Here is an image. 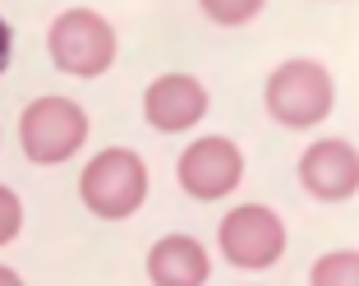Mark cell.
<instances>
[{"label":"cell","mask_w":359,"mask_h":286,"mask_svg":"<svg viewBox=\"0 0 359 286\" xmlns=\"http://www.w3.org/2000/svg\"><path fill=\"white\" fill-rule=\"evenodd\" d=\"M46 51L60 74L97 79L116 65V28L97 10H65L46 32Z\"/></svg>","instance_id":"cell-3"},{"label":"cell","mask_w":359,"mask_h":286,"mask_svg":"<svg viewBox=\"0 0 359 286\" xmlns=\"http://www.w3.org/2000/svg\"><path fill=\"white\" fill-rule=\"evenodd\" d=\"M299 185L323 203H341L359 190V152L346 138H318L299 157Z\"/></svg>","instance_id":"cell-7"},{"label":"cell","mask_w":359,"mask_h":286,"mask_svg":"<svg viewBox=\"0 0 359 286\" xmlns=\"http://www.w3.org/2000/svg\"><path fill=\"white\" fill-rule=\"evenodd\" d=\"M0 286H23V277L14 273V268H5V264H0Z\"/></svg>","instance_id":"cell-14"},{"label":"cell","mask_w":359,"mask_h":286,"mask_svg":"<svg viewBox=\"0 0 359 286\" xmlns=\"http://www.w3.org/2000/svg\"><path fill=\"white\" fill-rule=\"evenodd\" d=\"M263 106L276 125L290 129H309L318 120L332 116L337 106V84H332V70L318 60H285L267 74L263 88Z\"/></svg>","instance_id":"cell-2"},{"label":"cell","mask_w":359,"mask_h":286,"mask_svg":"<svg viewBox=\"0 0 359 286\" xmlns=\"http://www.w3.org/2000/svg\"><path fill=\"white\" fill-rule=\"evenodd\" d=\"M79 199L102 222H125L148 199V167L134 148H106L79 176Z\"/></svg>","instance_id":"cell-1"},{"label":"cell","mask_w":359,"mask_h":286,"mask_svg":"<svg viewBox=\"0 0 359 286\" xmlns=\"http://www.w3.org/2000/svg\"><path fill=\"white\" fill-rule=\"evenodd\" d=\"M203 14H208L212 23H222V28H244L249 19H258L263 14L267 0H198Z\"/></svg>","instance_id":"cell-11"},{"label":"cell","mask_w":359,"mask_h":286,"mask_svg":"<svg viewBox=\"0 0 359 286\" xmlns=\"http://www.w3.org/2000/svg\"><path fill=\"white\" fill-rule=\"evenodd\" d=\"M10 56H14V32H10V23L0 19V74L10 70Z\"/></svg>","instance_id":"cell-13"},{"label":"cell","mask_w":359,"mask_h":286,"mask_svg":"<svg viewBox=\"0 0 359 286\" xmlns=\"http://www.w3.org/2000/svg\"><path fill=\"white\" fill-rule=\"evenodd\" d=\"M217 245H222V259L235 268H272L285 254V226L272 208L244 203V208L222 217Z\"/></svg>","instance_id":"cell-5"},{"label":"cell","mask_w":359,"mask_h":286,"mask_svg":"<svg viewBox=\"0 0 359 286\" xmlns=\"http://www.w3.org/2000/svg\"><path fill=\"white\" fill-rule=\"evenodd\" d=\"M212 273L208 249L194 235H161L148 249V282L152 286H203Z\"/></svg>","instance_id":"cell-9"},{"label":"cell","mask_w":359,"mask_h":286,"mask_svg":"<svg viewBox=\"0 0 359 286\" xmlns=\"http://www.w3.org/2000/svg\"><path fill=\"white\" fill-rule=\"evenodd\" d=\"M19 143L37 167L69 162L88 143V111L69 97H37L19 116Z\"/></svg>","instance_id":"cell-4"},{"label":"cell","mask_w":359,"mask_h":286,"mask_svg":"<svg viewBox=\"0 0 359 286\" xmlns=\"http://www.w3.org/2000/svg\"><path fill=\"white\" fill-rule=\"evenodd\" d=\"M23 226V203L10 185H0V245H10Z\"/></svg>","instance_id":"cell-12"},{"label":"cell","mask_w":359,"mask_h":286,"mask_svg":"<svg viewBox=\"0 0 359 286\" xmlns=\"http://www.w3.org/2000/svg\"><path fill=\"white\" fill-rule=\"evenodd\" d=\"M203 116H208V88L194 74H161L143 93V120L161 134L194 129Z\"/></svg>","instance_id":"cell-8"},{"label":"cell","mask_w":359,"mask_h":286,"mask_svg":"<svg viewBox=\"0 0 359 286\" xmlns=\"http://www.w3.org/2000/svg\"><path fill=\"white\" fill-rule=\"evenodd\" d=\"M175 176H180V190L189 194V199H203V203L226 199L244 176V152L235 148L231 138L208 134V138H198V143H189V148L180 152Z\"/></svg>","instance_id":"cell-6"},{"label":"cell","mask_w":359,"mask_h":286,"mask_svg":"<svg viewBox=\"0 0 359 286\" xmlns=\"http://www.w3.org/2000/svg\"><path fill=\"white\" fill-rule=\"evenodd\" d=\"M309 286H359V249H332L309 268Z\"/></svg>","instance_id":"cell-10"}]
</instances>
